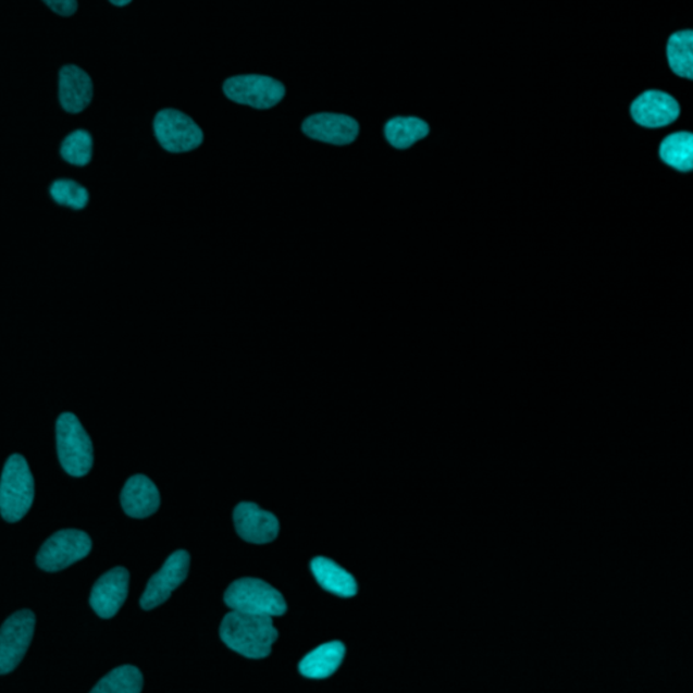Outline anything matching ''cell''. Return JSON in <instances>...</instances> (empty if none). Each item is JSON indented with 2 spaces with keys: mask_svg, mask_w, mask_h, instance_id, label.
<instances>
[{
  "mask_svg": "<svg viewBox=\"0 0 693 693\" xmlns=\"http://www.w3.org/2000/svg\"><path fill=\"white\" fill-rule=\"evenodd\" d=\"M279 635L273 618L265 615L232 611L220 626L225 645L247 658L269 657Z\"/></svg>",
  "mask_w": 693,
  "mask_h": 693,
  "instance_id": "obj_1",
  "label": "cell"
},
{
  "mask_svg": "<svg viewBox=\"0 0 693 693\" xmlns=\"http://www.w3.org/2000/svg\"><path fill=\"white\" fill-rule=\"evenodd\" d=\"M35 502V479L29 463L21 454H13L5 462L0 479V515L8 523L26 517Z\"/></svg>",
  "mask_w": 693,
  "mask_h": 693,
  "instance_id": "obj_2",
  "label": "cell"
},
{
  "mask_svg": "<svg viewBox=\"0 0 693 693\" xmlns=\"http://www.w3.org/2000/svg\"><path fill=\"white\" fill-rule=\"evenodd\" d=\"M57 443L59 461L65 473L76 479L90 473L94 465L92 442L76 414L64 412L59 416Z\"/></svg>",
  "mask_w": 693,
  "mask_h": 693,
  "instance_id": "obj_3",
  "label": "cell"
},
{
  "mask_svg": "<svg viewBox=\"0 0 693 693\" xmlns=\"http://www.w3.org/2000/svg\"><path fill=\"white\" fill-rule=\"evenodd\" d=\"M232 611L282 617L287 611L285 597L268 582L259 579H240L232 582L224 595Z\"/></svg>",
  "mask_w": 693,
  "mask_h": 693,
  "instance_id": "obj_4",
  "label": "cell"
},
{
  "mask_svg": "<svg viewBox=\"0 0 693 693\" xmlns=\"http://www.w3.org/2000/svg\"><path fill=\"white\" fill-rule=\"evenodd\" d=\"M92 542L82 530H61L44 543L37 554L38 568L46 572H60L81 561L91 553Z\"/></svg>",
  "mask_w": 693,
  "mask_h": 693,
  "instance_id": "obj_5",
  "label": "cell"
},
{
  "mask_svg": "<svg viewBox=\"0 0 693 693\" xmlns=\"http://www.w3.org/2000/svg\"><path fill=\"white\" fill-rule=\"evenodd\" d=\"M153 132L165 151L185 153L202 146L203 132L197 122L175 109H164L154 116Z\"/></svg>",
  "mask_w": 693,
  "mask_h": 693,
  "instance_id": "obj_6",
  "label": "cell"
},
{
  "mask_svg": "<svg viewBox=\"0 0 693 693\" xmlns=\"http://www.w3.org/2000/svg\"><path fill=\"white\" fill-rule=\"evenodd\" d=\"M226 98L258 110L273 109L286 96L284 83L264 75L230 77L223 87Z\"/></svg>",
  "mask_w": 693,
  "mask_h": 693,
  "instance_id": "obj_7",
  "label": "cell"
},
{
  "mask_svg": "<svg viewBox=\"0 0 693 693\" xmlns=\"http://www.w3.org/2000/svg\"><path fill=\"white\" fill-rule=\"evenodd\" d=\"M36 629V615L21 609L4 620L0 628V675H9L18 667L29 648Z\"/></svg>",
  "mask_w": 693,
  "mask_h": 693,
  "instance_id": "obj_8",
  "label": "cell"
},
{
  "mask_svg": "<svg viewBox=\"0 0 693 693\" xmlns=\"http://www.w3.org/2000/svg\"><path fill=\"white\" fill-rule=\"evenodd\" d=\"M188 569H190V554L186 550L171 554L162 569L148 581L140 598L141 608L151 611L168 602L176 587H180L187 579Z\"/></svg>",
  "mask_w": 693,
  "mask_h": 693,
  "instance_id": "obj_9",
  "label": "cell"
},
{
  "mask_svg": "<svg viewBox=\"0 0 693 693\" xmlns=\"http://www.w3.org/2000/svg\"><path fill=\"white\" fill-rule=\"evenodd\" d=\"M129 572L119 567L101 576L94 584L90 595V606L102 619H112L129 593Z\"/></svg>",
  "mask_w": 693,
  "mask_h": 693,
  "instance_id": "obj_10",
  "label": "cell"
},
{
  "mask_svg": "<svg viewBox=\"0 0 693 693\" xmlns=\"http://www.w3.org/2000/svg\"><path fill=\"white\" fill-rule=\"evenodd\" d=\"M305 136L332 146H348L359 136V124L352 116L335 113H319L302 122Z\"/></svg>",
  "mask_w": 693,
  "mask_h": 693,
  "instance_id": "obj_11",
  "label": "cell"
},
{
  "mask_svg": "<svg viewBox=\"0 0 693 693\" xmlns=\"http://www.w3.org/2000/svg\"><path fill=\"white\" fill-rule=\"evenodd\" d=\"M233 521L242 540L255 545L273 542L280 534L279 518L255 503L238 504L233 511Z\"/></svg>",
  "mask_w": 693,
  "mask_h": 693,
  "instance_id": "obj_12",
  "label": "cell"
},
{
  "mask_svg": "<svg viewBox=\"0 0 693 693\" xmlns=\"http://www.w3.org/2000/svg\"><path fill=\"white\" fill-rule=\"evenodd\" d=\"M630 112L638 125L656 129L679 119L680 104L668 92L648 90L634 99Z\"/></svg>",
  "mask_w": 693,
  "mask_h": 693,
  "instance_id": "obj_13",
  "label": "cell"
},
{
  "mask_svg": "<svg viewBox=\"0 0 693 693\" xmlns=\"http://www.w3.org/2000/svg\"><path fill=\"white\" fill-rule=\"evenodd\" d=\"M94 85L90 75L81 66L64 65L59 75V99L61 108L71 114L82 113L90 107Z\"/></svg>",
  "mask_w": 693,
  "mask_h": 693,
  "instance_id": "obj_14",
  "label": "cell"
},
{
  "mask_svg": "<svg viewBox=\"0 0 693 693\" xmlns=\"http://www.w3.org/2000/svg\"><path fill=\"white\" fill-rule=\"evenodd\" d=\"M121 506L127 517H151L160 507V493L147 475L137 474L126 481L121 492Z\"/></svg>",
  "mask_w": 693,
  "mask_h": 693,
  "instance_id": "obj_15",
  "label": "cell"
},
{
  "mask_svg": "<svg viewBox=\"0 0 693 693\" xmlns=\"http://www.w3.org/2000/svg\"><path fill=\"white\" fill-rule=\"evenodd\" d=\"M346 656L345 643L332 641L310 652L299 663V673L309 679H326L334 675Z\"/></svg>",
  "mask_w": 693,
  "mask_h": 693,
  "instance_id": "obj_16",
  "label": "cell"
},
{
  "mask_svg": "<svg viewBox=\"0 0 693 693\" xmlns=\"http://www.w3.org/2000/svg\"><path fill=\"white\" fill-rule=\"evenodd\" d=\"M310 569L321 587L339 597H354L358 593V582L351 573L343 569L332 559L315 557Z\"/></svg>",
  "mask_w": 693,
  "mask_h": 693,
  "instance_id": "obj_17",
  "label": "cell"
},
{
  "mask_svg": "<svg viewBox=\"0 0 693 693\" xmlns=\"http://www.w3.org/2000/svg\"><path fill=\"white\" fill-rule=\"evenodd\" d=\"M384 133L392 147L408 149L429 136L430 126L418 116H395L386 122Z\"/></svg>",
  "mask_w": 693,
  "mask_h": 693,
  "instance_id": "obj_18",
  "label": "cell"
},
{
  "mask_svg": "<svg viewBox=\"0 0 693 693\" xmlns=\"http://www.w3.org/2000/svg\"><path fill=\"white\" fill-rule=\"evenodd\" d=\"M659 158L669 168L690 173L693 169V136L691 132H676L659 146Z\"/></svg>",
  "mask_w": 693,
  "mask_h": 693,
  "instance_id": "obj_19",
  "label": "cell"
},
{
  "mask_svg": "<svg viewBox=\"0 0 693 693\" xmlns=\"http://www.w3.org/2000/svg\"><path fill=\"white\" fill-rule=\"evenodd\" d=\"M667 58L670 70L684 79H693V32L681 30L669 37Z\"/></svg>",
  "mask_w": 693,
  "mask_h": 693,
  "instance_id": "obj_20",
  "label": "cell"
},
{
  "mask_svg": "<svg viewBox=\"0 0 693 693\" xmlns=\"http://www.w3.org/2000/svg\"><path fill=\"white\" fill-rule=\"evenodd\" d=\"M143 685L140 670L133 665H122L99 680L91 693H138L141 692Z\"/></svg>",
  "mask_w": 693,
  "mask_h": 693,
  "instance_id": "obj_21",
  "label": "cell"
},
{
  "mask_svg": "<svg viewBox=\"0 0 693 693\" xmlns=\"http://www.w3.org/2000/svg\"><path fill=\"white\" fill-rule=\"evenodd\" d=\"M92 137L85 129L70 133L61 143L60 154L66 163L85 168L92 159Z\"/></svg>",
  "mask_w": 693,
  "mask_h": 693,
  "instance_id": "obj_22",
  "label": "cell"
},
{
  "mask_svg": "<svg viewBox=\"0 0 693 693\" xmlns=\"http://www.w3.org/2000/svg\"><path fill=\"white\" fill-rule=\"evenodd\" d=\"M49 194H51L53 201L61 207L74 210L85 209L90 201V193L87 188L72 180L54 181L49 187Z\"/></svg>",
  "mask_w": 693,
  "mask_h": 693,
  "instance_id": "obj_23",
  "label": "cell"
},
{
  "mask_svg": "<svg viewBox=\"0 0 693 693\" xmlns=\"http://www.w3.org/2000/svg\"><path fill=\"white\" fill-rule=\"evenodd\" d=\"M44 3L54 13L63 16L74 15L77 11V0H44Z\"/></svg>",
  "mask_w": 693,
  "mask_h": 693,
  "instance_id": "obj_24",
  "label": "cell"
},
{
  "mask_svg": "<svg viewBox=\"0 0 693 693\" xmlns=\"http://www.w3.org/2000/svg\"><path fill=\"white\" fill-rule=\"evenodd\" d=\"M132 2V0H110V3H113L114 5H119V8H124V5H127Z\"/></svg>",
  "mask_w": 693,
  "mask_h": 693,
  "instance_id": "obj_25",
  "label": "cell"
}]
</instances>
